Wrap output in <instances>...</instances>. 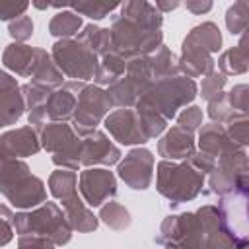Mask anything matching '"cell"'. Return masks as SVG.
I'll return each instance as SVG.
<instances>
[{
	"instance_id": "9a60e30c",
	"label": "cell",
	"mask_w": 249,
	"mask_h": 249,
	"mask_svg": "<svg viewBox=\"0 0 249 249\" xmlns=\"http://www.w3.org/2000/svg\"><path fill=\"white\" fill-rule=\"evenodd\" d=\"M121 161V150L107 138L105 132L93 130L82 138L80 165H115Z\"/></svg>"
},
{
	"instance_id": "44dd1931",
	"label": "cell",
	"mask_w": 249,
	"mask_h": 249,
	"mask_svg": "<svg viewBox=\"0 0 249 249\" xmlns=\"http://www.w3.org/2000/svg\"><path fill=\"white\" fill-rule=\"evenodd\" d=\"M198 148L202 154L210 156V158H222L230 152H233L237 146L228 138L226 130L222 124H216V123H210V124H204L198 132Z\"/></svg>"
},
{
	"instance_id": "7bdbcfd3",
	"label": "cell",
	"mask_w": 249,
	"mask_h": 249,
	"mask_svg": "<svg viewBox=\"0 0 249 249\" xmlns=\"http://www.w3.org/2000/svg\"><path fill=\"white\" fill-rule=\"evenodd\" d=\"M18 249H54V243L37 235H19Z\"/></svg>"
},
{
	"instance_id": "277c9868",
	"label": "cell",
	"mask_w": 249,
	"mask_h": 249,
	"mask_svg": "<svg viewBox=\"0 0 249 249\" xmlns=\"http://www.w3.org/2000/svg\"><path fill=\"white\" fill-rule=\"evenodd\" d=\"M14 231L45 237L54 245H66L72 239V228L56 202H43L29 212L14 214Z\"/></svg>"
},
{
	"instance_id": "6da1fadb",
	"label": "cell",
	"mask_w": 249,
	"mask_h": 249,
	"mask_svg": "<svg viewBox=\"0 0 249 249\" xmlns=\"http://www.w3.org/2000/svg\"><path fill=\"white\" fill-rule=\"evenodd\" d=\"M161 14L154 4L144 0L124 2L121 14L111 23V53L128 60L132 56H148L161 45Z\"/></svg>"
},
{
	"instance_id": "2e32d148",
	"label": "cell",
	"mask_w": 249,
	"mask_h": 249,
	"mask_svg": "<svg viewBox=\"0 0 249 249\" xmlns=\"http://www.w3.org/2000/svg\"><path fill=\"white\" fill-rule=\"evenodd\" d=\"M39 150H41V142L33 126H21L16 130H8L0 136V163L8 160L33 156Z\"/></svg>"
},
{
	"instance_id": "cb8c5ba5",
	"label": "cell",
	"mask_w": 249,
	"mask_h": 249,
	"mask_svg": "<svg viewBox=\"0 0 249 249\" xmlns=\"http://www.w3.org/2000/svg\"><path fill=\"white\" fill-rule=\"evenodd\" d=\"M62 212L72 230L93 231L97 228V216H93V212L86 206V202L80 200L78 195H74L68 200H62Z\"/></svg>"
},
{
	"instance_id": "5bb4252c",
	"label": "cell",
	"mask_w": 249,
	"mask_h": 249,
	"mask_svg": "<svg viewBox=\"0 0 249 249\" xmlns=\"http://www.w3.org/2000/svg\"><path fill=\"white\" fill-rule=\"evenodd\" d=\"M84 88L82 82H66L58 89H53L41 111V123H66L74 117L78 91Z\"/></svg>"
},
{
	"instance_id": "74e56055",
	"label": "cell",
	"mask_w": 249,
	"mask_h": 249,
	"mask_svg": "<svg viewBox=\"0 0 249 249\" xmlns=\"http://www.w3.org/2000/svg\"><path fill=\"white\" fill-rule=\"evenodd\" d=\"M200 124H202V109L196 105H191L177 115V126H181L189 132H195Z\"/></svg>"
},
{
	"instance_id": "836d02e7",
	"label": "cell",
	"mask_w": 249,
	"mask_h": 249,
	"mask_svg": "<svg viewBox=\"0 0 249 249\" xmlns=\"http://www.w3.org/2000/svg\"><path fill=\"white\" fill-rule=\"evenodd\" d=\"M208 117H210L214 123L218 121V124H222V123H230V121H233V119H237V117H245V115L235 113V111L230 107L226 95L222 93V95H218L216 99L208 101Z\"/></svg>"
},
{
	"instance_id": "d6a6232c",
	"label": "cell",
	"mask_w": 249,
	"mask_h": 249,
	"mask_svg": "<svg viewBox=\"0 0 249 249\" xmlns=\"http://www.w3.org/2000/svg\"><path fill=\"white\" fill-rule=\"evenodd\" d=\"M76 14L88 16L91 19H103L105 16H109L119 4L117 2H78V4H68Z\"/></svg>"
},
{
	"instance_id": "7a4b0ae2",
	"label": "cell",
	"mask_w": 249,
	"mask_h": 249,
	"mask_svg": "<svg viewBox=\"0 0 249 249\" xmlns=\"http://www.w3.org/2000/svg\"><path fill=\"white\" fill-rule=\"evenodd\" d=\"M222 35L216 23L204 21L189 31L181 47L179 70L185 72L187 78L208 76L214 72L212 54L220 51Z\"/></svg>"
},
{
	"instance_id": "7c38bea8",
	"label": "cell",
	"mask_w": 249,
	"mask_h": 249,
	"mask_svg": "<svg viewBox=\"0 0 249 249\" xmlns=\"http://www.w3.org/2000/svg\"><path fill=\"white\" fill-rule=\"evenodd\" d=\"M119 177L136 191H144L152 183L154 175V156L146 148H134L130 150L123 161H119L117 167Z\"/></svg>"
},
{
	"instance_id": "f35d334b",
	"label": "cell",
	"mask_w": 249,
	"mask_h": 249,
	"mask_svg": "<svg viewBox=\"0 0 249 249\" xmlns=\"http://www.w3.org/2000/svg\"><path fill=\"white\" fill-rule=\"evenodd\" d=\"M249 88L245 86V84H239V86H235L228 95H226V99H228V103H230V107L235 111V113H239V115H247V107H249Z\"/></svg>"
},
{
	"instance_id": "ee69618b",
	"label": "cell",
	"mask_w": 249,
	"mask_h": 249,
	"mask_svg": "<svg viewBox=\"0 0 249 249\" xmlns=\"http://www.w3.org/2000/svg\"><path fill=\"white\" fill-rule=\"evenodd\" d=\"M185 8L193 14H204V12L212 10V2H187Z\"/></svg>"
},
{
	"instance_id": "ac0fdd59",
	"label": "cell",
	"mask_w": 249,
	"mask_h": 249,
	"mask_svg": "<svg viewBox=\"0 0 249 249\" xmlns=\"http://www.w3.org/2000/svg\"><path fill=\"white\" fill-rule=\"evenodd\" d=\"M23 109L25 105L16 78L0 70V126L18 123Z\"/></svg>"
},
{
	"instance_id": "4316f807",
	"label": "cell",
	"mask_w": 249,
	"mask_h": 249,
	"mask_svg": "<svg viewBox=\"0 0 249 249\" xmlns=\"http://www.w3.org/2000/svg\"><path fill=\"white\" fill-rule=\"evenodd\" d=\"M124 70H126V60L115 53H107L105 56H101V62H97L93 80L97 86H111L124 76Z\"/></svg>"
},
{
	"instance_id": "8992f818",
	"label": "cell",
	"mask_w": 249,
	"mask_h": 249,
	"mask_svg": "<svg viewBox=\"0 0 249 249\" xmlns=\"http://www.w3.org/2000/svg\"><path fill=\"white\" fill-rule=\"evenodd\" d=\"M204 185V175L189 165V161L175 163L161 160L156 171V189L161 196H165L171 206L193 200L198 196Z\"/></svg>"
},
{
	"instance_id": "83f0119b",
	"label": "cell",
	"mask_w": 249,
	"mask_h": 249,
	"mask_svg": "<svg viewBox=\"0 0 249 249\" xmlns=\"http://www.w3.org/2000/svg\"><path fill=\"white\" fill-rule=\"evenodd\" d=\"M218 68L220 74H224L226 78L231 74H243L247 70V47H245V35L241 37L239 45L224 51L218 58Z\"/></svg>"
},
{
	"instance_id": "ffe728a7",
	"label": "cell",
	"mask_w": 249,
	"mask_h": 249,
	"mask_svg": "<svg viewBox=\"0 0 249 249\" xmlns=\"http://www.w3.org/2000/svg\"><path fill=\"white\" fill-rule=\"evenodd\" d=\"M158 152L163 160L173 161V160H187L195 150V138L193 132L181 128V126H171L161 140L158 142Z\"/></svg>"
},
{
	"instance_id": "ba28073f",
	"label": "cell",
	"mask_w": 249,
	"mask_h": 249,
	"mask_svg": "<svg viewBox=\"0 0 249 249\" xmlns=\"http://www.w3.org/2000/svg\"><path fill=\"white\" fill-rule=\"evenodd\" d=\"M56 68L74 82L91 80L97 70V56L76 39H58L51 53Z\"/></svg>"
},
{
	"instance_id": "d4e9b609",
	"label": "cell",
	"mask_w": 249,
	"mask_h": 249,
	"mask_svg": "<svg viewBox=\"0 0 249 249\" xmlns=\"http://www.w3.org/2000/svg\"><path fill=\"white\" fill-rule=\"evenodd\" d=\"M148 60H150L152 82L154 80H163V78L179 76V58L163 43L152 54H148Z\"/></svg>"
},
{
	"instance_id": "f1b7e54d",
	"label": "cell",
	"mask_w": 249,
	"mask_h": 249,
	"mask_svg": "<svg viewBox=\"0 0 249 249\" xmlns=\"http://www.w3.org/2000/svg\"><path fill=\"white\" fill-rule=\"evenodd\" d=\"M76 181H78V173L76 171H70V169H56L51 173L49 177V191L54 198H58L60 202L62 200H68L72 198L76 193Z\"/></svg>"
},
{
	"instance_id": "ab89813d",
	"label": "cell",
	"mask_w": 249,
	"mask_h": 249,
	"mask_svg": "<svg viewBox=\"0 0 249 249\" xmlns=\"http://www.w3.org/2000/svg\"><path fill=\"white\" fill-rule=\"evenodd\" d=\"M12 237H14V212L6 204H0V247L8 245Z\"/></svg>"
},
{
	"instance_id": "e0dca14e",
	"label": "cell",
	"mask_w": 249,
	"mask_h": 249,
	"mask_svg": "<svg viewBox=\"0 0 249 249\" xmlns=\"http://www.w3.org/2000/svg\"><path fill=\"white\" fill-rule=\"evenodd\" d=\"M105 128L111 132V136L121 144H144L148 138L144 136L140 128V121L134 113V109H117L105 117Z\"/></svg>"
},
{
	"instance_id": "8fae6325",
	"label": "cell",
	"mask_w": 249,
	"mask_h": 249,
	"mask_svg": "<svg viewBox=\"0 0 249 249\" xmlns=\"http://www.w3.org/2000/svg\"><path fill=\"white\" fill-rule=\"evenodd\" d=\"M247 191L249 185L239 187L231 191L230 195H224L218 202V214L220 222L233 239L237 249L247 247V235H249V226H247Z\"/></svg>"
},
{
	"instance_id": "484cf974",
	"label": "cell",
	"mask_w": 249,
	"mask_h": 249,
	"mask_svg": "<svg viewBox=\"0 0 249 249\" xmlns=\"http://www.w3.org/2000/svg\"><path fill=\"white\" fill-rule=\"evenodd\" d=\"M76 41L84 45L88 51H91L95 56H105L107 53H111V33L105 27L88 23L84 25V31H80Z\"/></svg>"
},
{
	"instance_id": "3957f363",
	"label": "cell",
	"mask_w": 249,
	"mask_h": 249,
	"mask_svg": "<svg viewBox=\"0 0 249 249\" xmlns=\"http://www.w3.org/2000/svg\"><path fill=\"white\" fill-rule=\"evenodd\" d=\"M0 193L16 208H35L47 200L45 185L31 175L29 165L21 160H8L0 163Z\"/></svg>"
},
{
	"instance_id": "4dcf8cb0",
	"label": "cell",
	"mask_w": 249,
	"mask_h": 249,
	"mask_svg": "<svg viewBox=\"0 0 249 249\" xmlns=\"http://www.w3.org/2000/svg\"><path fill=\"white\" fill-rule=\"evenodd\" d=\"M99 218L103 224H107L111 230H124L130 226V212L115 202V200H109L107 204L101 206V212H99Z\"/></svg>"
},
{
	"instance_id": "8d00e7d4",
	"label": "cell",
	"mask_w": 249,
	"mask_h": 249,
	"mask_svg": "<svg viewBox=\"0 0 249 249\" xmlns=\"http://www.w3.org/2000/svg\"><path fill=\"white\" fill-rule=\"evenodd\" d=\"M8 33L16 39V43H21V41H27L31 35H33V21L29 16H19L16 19L10 21L8 25Z\"/></svg>"
},
{
	"instance_id": "52a82bcc",
	"label": "cell",
	"mask_w": 249,
	"mask_h": 249,
	"mask_svg": "<svg viewBox=\"0 0 249 249\" xmlns=\"http://www.w3.org/2000/svg\"><path fill=\"white\" fill-rule=\"evenodd\" d=\"M39 142L41 148L53 154V163L78 171L80 167V150H82V138L74 132V128L66 123H47L39 130Z\"/></svg>"
},
{
	"instance_id": "60d3db41",
	"label": "cell",
	"mask_w": 249,
	"mask_h": 249,
	"mask_svg": "<svg viewBox=\"0 0 249 249\" xmlns=\"http://www.w3.org/2000/svg\"><path fill=\"white\" fill-rule=\"evenodd\" d=\"M187 161H189V165H191L193 169H196V171L202 173V175L210 173V171L214 169V165H216V160L210 158V156H206V154H202V152H193V154L187 158Z\"/></svg>"
},
{
	"instance_id": "1f68e13d",
	"label": "cell",
	"mask_w": 249,
	"mask_h": 249,
	"mask_svg": "<svg viewBox=\"0 0 249 249\" xmlns=\"http://www.w3.org/2000/svg\"><path fill=\"white\" fill-rule=\"evenodd\" d=\"M249 23V2L247 0H239L233 6L228 8L226 12V25L230 29L231 35H239L247 29Z\"/></svg>"
},
{
	"instance_id": "d590c367",
	"label": "cell",
	"mask_w": 249,
	"mask_h": 249,
	"mask_svg": "<svg viewBox=\"0 0 249 249\" xmlns=\"http://www.w3.org/2000/svg\"><path fill=\"white\" fill-rule=\"evenodd\" d=\"M226 82H228V78L224 76V74H220V72H212V74H208L204 80H202V86H200V95L206 99V101H212V99H216L218 95H222L224 91V86H226Z\"/></svg>"
},
{
	"instance_id": "4fadbf2b",
	"label": "cell",
	"mask_w": 249,
	"mask_h": 249,
	"mask_svg": "<svg viewBox=\"0 0 249 249\" xmlns=\"http://www.w3.org/2000/svg\"><path fill=\"white\" fill-rule=\"evenodd\" d=\"M80 193L88 206H101L117 195V179L109 169L88 167L80 173Z\"/></svg>"
},
{
	"instance_id": "e575fe53",
	"label": "cell",
	"mask_w": 249,
	"mask_h": 249,
	"mask_svg": "<svg viewBox=\"0 0 249 249\" xmlns=\"http://www.w3.org/2000/svg\"><path fill=\"white\" fill-rule=\"evenodd\" d=\"M224 130H226L228 138H230L237 148H245V146H247V142H249V123H247V115L230 121Z\"/></svg>"
},
{
	"instance_id": "b9f144b4",
	"label": "cell",
	"mask_w": 249,
	"mask_h": 249,
	"mask_svg": "<svg viewBox=\"0 0 249 249\" xmlns=\"http://www.w3.org/2000/svg\"><path fill=\"white\" fill-rule=\"evenodd\" d=\"M29 8V2H0V19H16L23 16V12Z\"/></svg>"
},
{
	"instance_id": "7402d4cb",
	"label": "cell",
	"mask_w": 249,
	"mask_h": 249,
	"mask_svg": "<svg viewBox=\"0 0 249 249\" xmlns=\"http://www.w3.org/2000/svg\"><path fill=\"white\" fill-rule=\"evenodd\" d=\"M29 78H31L29 84L47 89H58L64 82L62 72L56 68V64L53 62L51 54L45 49H35V66Z\"/></svg>"
},
{
	"instance_id": "d6986e66",
	"label": "cell",
	"mask_w": 249,
	"mask_h": 249,
	"mask_svg": "<svg viewBox=\"0 0 249 249\" xmlns=\"http://www.w3.org/2000/svg\"><path fill=\"white\" fill-rule=\"evenodd\" d=\"M195 216L198 218V222L202 226V231L206 237V249H237L233 239L230 237V233L222 226L216 206L206 204V206L198 208L195 212Z\"/></svg>"
},
{
	"instance_id": "f546056e",
	"label": "cell",
	"mask_w": 249,
	"mask_h": 249,
	"mask_svg": "<svg viewBox=\"0 0 249 249\" xmlns=\"http://www.w3.org/2000/svg\"><path fill=\"white\" fill-rule=\"evenodd\" d=\"M80 27H82V18L70 10L54 14L53 19L49 21V33L53 37H60V39H70L72 35L78 33Z\"/></svg>"
},
{
	"instance_id": "30bf717a",
	"label": "cell",
	"mask_w": 249,
	"mask_h": 249,
	"mask_svg": "<svg viewBox=\"0 0 249 249\" xmlns=\"http://www.w3.org/2000/svg\"><path fill=\"white\" fill-rule=\"evenodd\" d=\"M111 99L105 89L99 86H86L78 91L76 97V109H74V132L84 138L89 132L97 130V124L103 121V117L111 109Z\"/></svg>"
},
{
	"instance_id": "603a6c76",
	"label": "cell",
	"mask_w": 249,
	"mask_h": 249,
	"mask_svg": "<svg viewBox=\"0 0 249 249\" xmlns=\"http://www.w3.org/2000/svg\"><path fill=\"white\" fill-rule=\"evenodd\" d=\"M2 62L6 68L16 72L21 78H29L35 66V49L23 43H10L4 49Z\"/></svg>"
},
{
	"instance_id": "5b68a950",
	"label": "cell",
	"mask_w": 249,
	"mask_h": 249,
	"mask_svg": "<svg viewBox=\"0 0 249 249\" xmlns=\"http://www.w3.org/2000/svg\"><path fill=\"white\" fill-rule=\"evenodd\" d=\"M196 97V84L187 76H173L163 80H154L142 91L138 101L154 109L161 119L171 121L177 109L185 107Z\"/></svg>"
},
{
	"instance_id": "f6af8a7d",
	"label": "cell",
	"mask_w": 249,
	"mask_h": 249,
	"mask_svg": "<svg viewBox=\"0 0 249 249\" xmlns=\"http://www.w3.org/2000/svg\"><path fill=\"white\" fill-rule=\"evenodd\" d=\"M179 6V2H156V10L161 14V12H169V10H175Z\"/></svg>"
},
{
	"instance_id": "9c48e42d",
	"label": "cell",
	"mask_w": 249,
	"mask_h": 249,
	"mask_svg": "<svg viewBox=\"0 0 249 249\" xmlns=\"http://www.w3.org/2000/svg\"><path fill=\"white\" fill-rule=\"evenodd\" d=\"M156 241L165 249H206V237L195 212L167 216Z\"/></svg>"
}]
</instances>
